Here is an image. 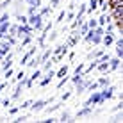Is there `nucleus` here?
I'll use <instances>...</instances> for the list:
<instances>
[{"label": "nucleus", "instance_id": "20e7f679", "mask_svg": "<svg viewBox=\"0 0 123 123\" xmlns=\"http://www.w3.org/2000/svg\"><path fill=\"white\" fill-rule=\"evenodd\" d=\"M112 20H123V6L112 7Z\"/></svg>", "mask_w": 123, "mask_h": 123}, {"label": "nucleus", "instance_id": "ddd939ff", "mask_svg": "<svg viewBox=\"0 0 123 123\" xmlns=\"http://www.w3.org/2000/svg\"><path fill=\"white\" fill-rule=\"evenodd\" d=\"M87 84L89 82H84V80H80V82H77V93H82L84 89L87 87Z\"/></svg>", "mask_w": 123, "mask_h": 123}, {"label": "nucleus", "instance_id": "58836bf2", "mask_svg": "<svg viewBox=\"0 0 123 123\" xmlns=\"http://www.w3.org/2000/svg\"><path fill=\"white\" fill-rule=\"evenodd\" d=\"M34 12H36V7H32V6H31V7H29V16L34 14Z\"/></svg>", "mask_w": 123, "mask_h": 123}, {"label": "nucleus", "instance_id": "e433bc0d", "mask_svg": "<svg viewBox=\"0 0 123 123\" xmlns=\"http://www.w3.org/2000/svg\"><path fill=\"white\" fill-rule=\"evenodd\" d=\"M25 120H27V116H20V118H16V123H20V121H25Z\"/></svg>", "mask_w": 123, "mask_h": 123}, {"label": "nucleus", "instance_id": "8fccbe9b", "mask_svg": "<svg viewBox=\"0 0 123 123\" xmlns=\"http://www.w3.org/2000/svg\"><path fill=\"white\" fill-rule=\"evenodd\" d=\"M4 87H6V84H0V91H2V89H4Z\"/></svg>", "mask_w": 123, "mask_h": 123}, {"label": "nucleus", "instance_id": "6e6552de", "mask_svg": "<svg viewBox=\"0 0 123 123\" xmlns=\"http://www.w3.org/2000/svg\"><path fill=\"white\" fill-rule=\"evenodd\" d=\"M34 52H36V46H32V48H31V50H29V52L23 55V59H22V64H27V62H29V59H31V57L34 55Z\"/></svg>", "mask_w": 123, "mask_h": 123}, {"label": "nucleus", "instance_id": "864d4df0", "mask_svg": "<svg viewBox=\"0 0 123 123\" xmlns=\"http://www.w3.org/2000/svg\"><path fill=\"white\" fill-rule=\"evenodd\" d=\"M0 23H2V22H0Z\"/></svg>", "mask_w": 123, "mask_h": 123}, {"label": "nucleus", "instance_id": "09e8293b", "mask_svg": "<svg viewBox=\"0 0 123 123\" xmlns=\"http://www.w3.org/2000/svg\"><path fill=\"white\" fill-rule=\"evenodd\" d=\"M116 46H123V39H118L116 41Z\"/></svg>", "mask_w": 123, "mask_h": 123}, {"label": "nucleus", "instance_id": "7ed1b4c3", "mask_svg": "<svg viewBox=\"0 0 123 123\" xmlns=\"http://www.w3.org/2000/svg\"><path fill=\"white\" fill-rule=\"evenodd\" d=\"M102 102H104V98H102V95H100V93H96V91H95V93H93V96H91V98L87 100V102H86L84 105H91V104H93V105H96V104H102Z\"/></svg>", "mask_w": 123, "mask_h": 123}, {"label": "nucleus", "instance_id": "2f4dec72", "mask_svg": "<svg viewBox=\"0 0 123 123\" xmlns=\"http://www.w3.org/2000/svg\"><path fill=\"white\" fill-rule=\"evenodd\" d=\"M116 55H123V46H116Z\"/></svg>", "mask_w": 123, "mask_h": 123}, {"label": "nucleus", "instance_id": "1a4fd4ad", "mask_svg": "<svg viewBox=\"0 0 123 123\" xmlns=\"http://www.w3.org/2000/svg\"><path fill=\"white\" fill-rule=\"evenodd\" d=\"M12 64V54H9L6 59H4V64H2V70H7V68H11Z\"/></svg>", "mask_w": 123, "mask_h": 123}, {"label": "nucleus", "instance_id": "9d476101", "mask_svg": "<svg viewBox=\"0 0 123 123\" xmlns=\"http://www.w3.org/2000/svg\"><path fill=\"white\" fill-rule=\"evenodd\" d=\"M79 36H80L79 32H73V34H71V37L68 39V46H75V45H77V39H79Z\"/></svg>", "mask_w": 123, "mask_h": 123}, {"label": "nucleus", "instance_id": "a211bd4d", "mask_svg": "<svg viewBox=\"0 0 123 123\" xmlns=\"http://www.w3.org/2000/svg\"><path fill=\"white\" fill-rule=\"evenodd\" d=\"M79 27H80V31H79V34H80V36H82V34H86L87 31H89V25H87V23H80Z\"/></svg>", "mask_w": 123, "mask_h": 123}, {"label": "nucleus", "instance_id": "f3484780", "mask_svg": "<svg viewBox=\"0 0 123 123\" xmlns=\"http://www.w3.org/2000/svg\"><path fill=\"white\" fill-rule=\"evenodd\" d=\"M89 114H91V109H89V105H87L86 109L79 111V114H77V116H79V118H82V116H89Z\"/></svg>", "mask_w": 123, "mask_h": 123}, {"label": "nucleus", "instance_id": "7c9ffc66", "mask_svg": "<svg viewBox=\"0 0 123 123\" xmlns=\"http://www.w3.org/2000/svg\"><path fill=\"white\" fill-rule=\"evenodd\" d=\"M7 43H9V45H14V43H16L14 36H7Z\"/></svg>", "mask_w": 123, "mask_h": 123}, {"label": "nucleus", "instance_id": "cd10ccee", "mask_svg": "<svg viewBox=\"0 0 123 123\" xmlns=\"http://www.w3.org/2000/svg\"><path fill=\"white\" fill-rule=\"evenodd\" d=\"M31 105H32V100H25L22 104V109H27V107H31Z\"/></svg>", "mask_w": 123, "mask_h": 123}, {"label": "nucleus", "instance_id": "72a5a7b5", "mask_svg": "<svg viewBox=\"0 0 123 123\" xmlns=\"http://www.w3.org/2000/svg\"><path fill=\"white\" fill-rule=\"evenodd\" d=\"M96 66H98V61H93V62H91V66L87 68V71H91L93 68H96Z\"/></svg>", "mask_w": 123, "mask_h": 123}, {"label": "nucleus", "instance_id": "c9c22d12", "mask_svg": "<svg viewBox=\"0 0 123 123\" xmlns=\"http://www.w3.org/2000/svg\"><path fill=\"white\" fill-rule=\"evenodd\" d=\"M18 20H20L22 23H27V18H25V16H22V14H18Z\"/></svg>", "mask_w": 123, "mask_h": 123}, {"label": "nucleus", "instance_id": "f257e3e1", "mask_svg": "<svg viewBox=\"0 0 123 123\" xmlns=\"http://www.w3.org/2000/svg\"><path fill=\"white\" fill-rule=\"evenodd\" d=\"M27 23L32 25V29H36V31H39V29H43V16L39 14V12H34V14H31L27 18Z\"/></svg>", "mask_w": 123, "mask_h": 123}, {"label": "nucleus", "instance_id": "f8f14e48", "mask_svg": "<svg viewBox=\"0 0 123 123\" xmlns=\"http://www.w3.org/2000/svg\"><path fill=\"white\" fill-rule=\"evenodd\" d=\"M102 41H104V45H105V46H109V45H112V43H114V37H112V34H107V36H105Z\"/></svg>", "mask_w": 123, "mask_h": 123}, {"label": "nucleus", "instance_id": "79ce46f5", "mask_svg": "<svg viewBox=\"0 0 123 123\" xmlns=\"http://www.w3.org/2000/svg\"><path fill=\"white\" fill-rule=\"evenodd\" d=\"M62 18H64V11H62V12H59V18H57V22H62Z\"/></svg>", "mask_w": 123, "mask_h": 123}, {"label": "nucleus", "instance_id": "4c0bfd02", "mask_svg": "<svg viewBox=\"0 0 123 123\" xmlns=\"http://www.w3.org/2000/svg\"><path fill=\"white\" fill-rule=\"evenodd\" d=\"M59 107H61V105H52V107H50V109H48V112H52V111H57V109H59Z\"/></svg>", "mask_w": 123, "mask_h": 123}, {"label": "nucleus", "instance_id": "6ab92c4d", "mask_svg": "<svg viewBox=\"0 0 123 123\" xmlns=\"http://www.w3.org/2000/svg\"><path fill=\"white\" fill-rule=\"evenodd\" d=\"M111 20H112V18H105V16H100V18H98V25H100V27H104V25H105V23H109Z\"/></svg>", "mask_w": 123, "mask_h": 123}, {"label": "nucleus", "instance_id": "423d86ee", "mask_svg": "<svg viewBox=\"0 0 123 123\" xmlns=\"http://www.w3.org/2000/svg\"><path fill=\"white\" fill-rule=\"evenodd\" d=\"M45 105H46L45 100H37L36 104H32V109H34V112H39V111H43V109H45Z\"/></svg>", "mask_w": 123, "mask_h": 123}, {"label": "nucleus", "instance_id": "b1692460", "mask_svg": "<svg viewBox=\"0 0 123 123\" xmlns=\"http://www.w3.org/2000/svg\"><path fill=\"white\" fill-rule=\"evenodd\" d=\"M29 4H31L32 7H36V9H37V7L41 6V0H31V2H29Z\"/></svg>", "mask_w": 123, "mask_h": 123}, {"label": "nucleus", "instance_id": "aec40b11", "mask_svg": "<svg viewBox=\"0 0 123 123\" xmlns=\"http://www.w3.org/2000/svg\"><path fill=\"white\" fill-rule=\"evenodd\" d=\"M18 34V25H9V36H16Z\"/></svg>", "mask_w": 123, "mask_h": 123}, {"label": "nucleus", "instance_id": "2eb2a0df", "mask_svg": "<svg viewBox=\"0 0 123 123\" xmlns=\"http://www.w3.org/2000/svg\"><path fill=\"white\" fill-rule=\"evenodd\" d=\"M54 75H55V73H54V71H50V73H48V75H46V77H45L43 80H41V86H43V87H45V86H46V84H48V82H50V80H52V77H54Z\"/></svg>", "mask_w": 123, "mask_h": 123}, {"label": "nucleus", "instance_id": "473e14b6", "mask_svg": "<svg viewBox=\"0 0 123 123\" xmlns=\"http://www.w3.org/2000/svg\"><path fill=\"white\" fill-rule=\"evenodd\" d=\"M0 22H2V23L9 22V14H2V18H0Z\"/></svg>", "mask_w": 123, "mask_h": 123}, {"label": "nucleus", "instance_id": "ea45409f", "mask_svg": "<svg viewBox=\"0 0 123 123\" xmlns=\"http://www.w3.org/2000/svg\"><path fill=\"white\" fill-rule=\"evenodd\" d=\"M70 96H71V93H64V95H62V102H64V100H68Z\"/></svg>", "mask_w": 123, "mask_h": 123}, {"label": "nucleus", "instance_id": "393cba45", "mask_svg": "<svg viewBox=\"0 0 123 123\" xmlns=\"http://www.w3.org/2000/svg\"><path fill=\"white\" fill-rule=\"evenodd\" d=\"M107 84H109V79H105V77H102L98 80V86H107Z\"/></svg>", "mask_w": 123, "mask_h": 123}, {"label": "nucleus", "instance_id": "dca6fc26", "mask_svg": "<svg viewBox=\"0 0 123 123\" xmlns=\"http://www.w3.org/2000/svg\"><path fill=\"white\" fill-rule=\"evenodd\" d=\"M109 62H111V66H109L111 70H118V68H120V59L118 57H114L112 61H109Z\"/></svg>", "mask_w": 123, "mask_h": 123}, {"label": "nucleus", "instance_id": "603ef678", "mask_svg": "<svg viewBox=\"0 0 123 123\" xmlns=\"http://www.w3.org/2000/svg\"><path fill=\"white\" fill-rule=\"evenodd\" d=\"M0 102H2V100H0Z\"/></svg>", "mask_w": 123, "mask_h": 123}, {"label": "nucleus", "instance_id": "f704fd0d", "mask_svg": "<svg viewBox=\"0 0 123 123\" xmlns=\"http://www.w3.org/2000/svg\"><path fill=\"white\" fill-rule=\"evenodd\" d=\"M82 70H84V64H79L77 70H75V73H82Z\"/></svg>", "mask_w": 123, "mask_h": 123}, {"label": "nucleus", "instance_id": "a18cd8bd", "mask_svg": "<svg viewBox=\"0 0 123 123\" xmlns=\"http://www.w3.org/2000/svg\"><path fill=\"white\" fill-rule=\"evenodd\" d=\"M0 104H4V105H6V107H7V105L11 104V100H2V102H0Z\"/></svg>", "mask_w": 123, "mask_h": 123}, {"label": "nucleus", "instance_id": "c85d7f7f", "mask_svg": "<svg viewBox=\"0 0 123 123\" xmlns=\"http://www.w3.org/2000/svg\"><path fill=\"white\" fill-rule=\"evenodd\" d=\"M50 9H52V7H43V9H41V12H39V14H41V16L48 14V12H50Z\"/></svg>", "mask_w": 123, "mask_h": 123}, {"label": "nucleus", "instance_id": "3c124183", "mask_svg": "<svg viewBox=\"0 0 123 123\" xmlns=\"http://www.w3.org/2000/svg\"><path fill=\"white\" fill-rule=\"evenodd\" d=\"M104 2H105V0H98V4H104Z\"/></svg>", "mask_w": 123, "mask_h": 123}, {"label": "nucleus", "instance_id": "37998d69", "mask_svg": "<svg viewBox=\"0 0 123 123\" xmlns=\"http://www.w3.org/2000/svg\"><path fill=\"white\" fill-rule=\"evenodd\" d=\"M66 18H68V20H73V18H75V14H73V12H68Z\"/></svg>", "mask_w": 123, "mask_h": 123}, {"label": "nucleus", "instance_id": "412c9836", "mask_svg": "<svg viewBox=\"0 0 123 123\" xmlns=\"http://www.w3.org/2000/svg\"><path fill=\"white\" fill-rule=\"evenodd\" d=\"M66 73H68V66H62V68H61V70H59V71H57V77H64V75H66Z\"/></svg>", "mask_w": 123, "mask_h": 123}, {"label": "nucleus", "instance_id": "0eeeda50", "mask_svg": "<svg viewBox=\"0 0 123 123\" xmlns=\"http://www.w3.org/2000/svg\"><path fill=\"white\" fill-rule=\"evenodd\" d=\"M66 50H68V45H59L57 48H55V55L59 59H62V55L66 54Z\"/></svg>", "mask_w": 123, "mask_h": 123}, {"label": "nucleus", "instance_id": "4468645a", "mask_svg": "<svg viewBox=\"0 0 123 123\" xmlns=\"http://www.w3.org/2000/svg\"><path fill=\"white\" fill-rule=\"evenodd\" d=\"M96 6H98V0H89V4H87V11L93 12L96 9Z\"/></svg>", "mask_w": 123, "mask_h": 123}, {"label": "nucleus", "instance_id": "a19ab883", "mask_svg": "<svg viewBox=\"0 0 123 123\" xmlns=\"http://www.w3.org/2000/svg\"><path fill=\"white\" fill-rule=\"evenodd\" d=\"M112 29H114L112 25H107V29H104V31H107V34H111V32H112Z\"/></svg>", "mask_w": 123, "mask_h": 123}, {"label": "nucleus", "instance_id": "5701e85b", "mask_svg": "<svg viewBox=\"0 0 123 123\" xmlns=\"http://www.w3.org/2000/svg\"><path fill=\"white\" fill-rule=\"evenodd\" d=\"M39 77H41V70H36V71L32 73V77L29 79V80H36V79H39Z\"/></svg>", "mask_w": 123, "mask_h": 123}, {"label": "nucleus", "instance_id": "bb28decb", "mask_svg": "<svg viewBox=\"0 0 123 123\" xmlns=\"http://www.w3.org/2000/svg\"><path fill=\"white\" fill-rule=\"evenodd\" d=\"M87 25H89V29H95L96 25H98V22H96V20L93 18V20H89V22H87Z\"/></svg>", "mask_w": 123, "mask_h": 123}, {"label": "nucleus", "instance_id": "f03ea898", "mask_svg": "<svg viewBox=\"0 0 123 123\" xmlns=\"http://www.w3.org/2000/svg\"><path fill=\"white\" fill-rule=\"evenodd\" d=\"M32 36V25H27V23H22L18 25V34L16 36Z\"/></svg>", "mask_w": 123, "mask_h": 123}, {"label": "nucleus", "instance_id": "c756f323", "mask_svg": "<svg viewBox=\"0 0 123 123\" xmlns=\"http://www.w3.org/2000/svg\"><path fill=\"white\" fill-rule=\"evenodd\" d=\"M9 4H11V0H4V2L0 4V9H6V7L9 6Z\"/></svg>", "mask_w": 123, "mask_h": 123}, {"label": "nucleus", "instance_id": "c03bdc74", "mask_svg": "<svg viewBox=\"0 0 123 123\" xmlns=\"http://www.w3.org/2000/svg\"><path fill=\"white\" fill-rule=\"evenodd\" d=\"M64 82H66V77H64V79H62V80H61V82H59V86H57V87H59V89H61V87H62V86H64Z\"/></svg>", "mask_w": 123, "mask_h": 123}, {"label": "nucleus", "instance_id": "de8ad7c7", "mask_svg": "<svg viewBox=\"0 0 123 123\" xmlns=\"http://www.w3.org/2000/svg\"><path fill=\"white\" fill-rule=\"evenodd\" d=\"M55 6H59V0H52V6L50 7H55Z\"/></svg>", "mask_w": 123, "mask_h": 123}, {"label": "nucleus", "instance_id": "4be33fe9", "mask_svg": "<svg viewBox=\"0 0 123 123\" xmlns=\"http://www.w3.org/2000/svg\"><path fill=\"white\" fill-rule=\"evenodd\" d=\"M31 39H32V36L29 34V36H23V41H22V46H25V45H29L31 43Z\"/></svg>", "mask_w": 123, "mask_h": 123}, {"label": "nucleus", "instance_id": "49530a36", "mask_svg": "<svg viewBox=\"0 0 123 123\" xmlns=\"http://www.w3.org/2000/svg\"><path fill=\"white\" fill-rule=\"evenodd\" d=\"M23 77H25V75H23V71H20V73L16 75V79H18V80H20V79H23Z\"/></svg>", "mask_w": 123, "mask_h": 123}, {"label": "nucleus", "instance_id": "a878e982", "mask_svg": "<svg viewBox=\"0 0 123 123\" xmlns=\"http://www.w3.org/2000/svg\"><path fill=\"white\" fill-rule=\"evenodd\" d=\"M59 121H70V112H62V116H61Z\"/></svg>", "mask_w": 123, "mask_h": 123}, {"label": "nucleus", "instance_id": "9b49d317", "mask_svg": "<svg viewBox=\"0 0 123 123\" xmlns=\"http://www.w3.org/2000/svg\"><path fill=\"white\" fill-rule=\"evenodd\" d=\"M9 50H11V45L7 43V41H6V43H0V52H2L4 55H6V54L9 52Z\"/></svg>", "mask_w": 123, "mask_h": 123}, {"label": "nucleus", "instance_id": "39448f33", "mask_svg": "<svg viewBox=\"0 0 123 123\" xmlns=\"http://www.w3.org/2000/svg\"><path fill=\"white\" fill-rule=\"evenodd\" d=\"M114 91H116V87H114V86H111L109 89H104V91L100 93V95H102V98H104V100H109V98H112Z\"/></svg>", "mask_w": 123, "mask_h": 123}]
</instances>
